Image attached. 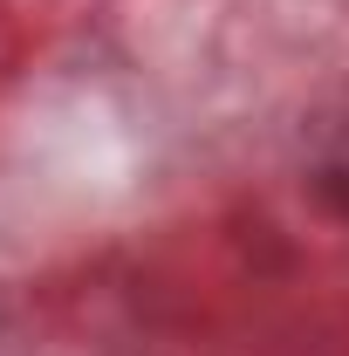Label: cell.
<instances>
[{
    "mask_svg": "<svg viewBox=\"0 0 349 356\" xmlns=\"http://www.w3.org/2000/svg\"><path fill=\"white\" fill-rule=\"evenodd\" d=\"M315 185L349 213V103L336 117H322V131H315Z\"/></svg>",
    "mask_w": 349,
    "mask_h": 356,
    "instance_id": "1",
    "label": "cell"
}]
</instances>
